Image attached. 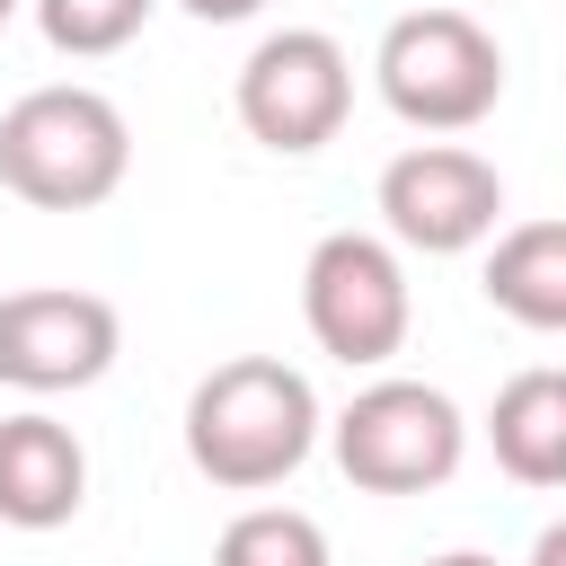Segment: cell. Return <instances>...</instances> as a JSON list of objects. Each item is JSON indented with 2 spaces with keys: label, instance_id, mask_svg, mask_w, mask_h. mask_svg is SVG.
Listing matches in <instances>:
<instances>
[{
  "label": "cell",
  "instance_id": "1",
  "mask_svg": "<svg viewBox=\"0 0 566 566\" xmlns=\"http://www.w3.org/2000/svg\"><path fill=\"white\" fill-rule=\"evenodd\" d=\"M327 416L310 371H292L283 354H230L186 389V460L195 478H212L221 495H265L283 486L310 451H318Z\"/></svg>",
  "mask_w": 566,
  "mask_h": 566
},
{
  "label": "cell",
  "instance_id": "2",
  "mask_svg": "<svg viewBox=\"0 0 566 566\" xmlns=\"http://www.w3.org/2000/svg\"><path fill=\"white\" fill-rule=\"evenodd\" d=\"M133 177V124L106 88L53 80L0 115V186L35 212H97Z\"/></svg>",
  "mask_w": 566,
  "mask_h": 566
},
{
  "label": "cell",
  "instance_id": "3",
  "mask_svg": "<svg viewBox=\"0 0 566 566\" xmlns=\"http://www.w3.org/2000/svg\"><path fill=\"white\" fill-rule=\"evenodd\" d=\"M380 106L416 133H478L504 106V44L469 18V9H407L389 18L380 53H371Z\"/></svg>",
  "mask_w": 566,
  "mask_h": 566
},
{
  "label": "cell",
  "instance_id": "4",
  "mask_svg": "<svg viewBox=\"0 0 566 566\" xmlns=\"http://www.w3.org/2000/svg\"><path fill=\"white\" fill-rule=\"evenodd\" d=\"M327 451L345 469V486L363 495H424L451 486L469 460V416L451 407V389L433 380H371L345 398V416H327Z\"/></svg>",
  "mask_w": 566,
  "mask_h": 566
},
{
  "label": "cell",
  "instance_id": "5",
  "mask_svg": "<svg viewBox=\"0 0 566 566\" xmlns=\"http://www.w3.org/2000/svg\"><path fill=\"white\" fill-rule=\"evenodd\" d=\"M301 318H310L318 354H336L345 371H380L416 327L398 239L389 230H327L301 265Z\"/></svg>",
  "mask_w": 566,
  "mask_h": 566
},
{
  "label": "cell",
  "instance_id": "6",
  "mask_svg": "<svg viewBox=\"0 0 566 566\" xmlns=\"http://www.w3.org/2000/svg\"><path fill=\"white\" fill-rule=\"evenodd\" d=\"M248 142L283 150V159H310L345 133L354 115V53L327 35V27H274L256 35V53L239 62V88H230Z\"/></svg>",
  "mask_w": 566,
  "mask_h": 566
},
{
  "label": "cell",
  "instance_id": "7",
  "mask_svg": "<svg viewBox=\"0 0 566 566\" xmlns=\"http://www.w3.org/2000/svg\"><path fill=\"white\" fill-rule=\"evenodd\" d=\"M504 221V177L469 142H416L380 168V230L416 256H469Z\"/></svg>",
  "mask_w": 566,
  "mask_h": 566
},
{
  "label": "cell",
  "instance_id": "8",
  "mask_svg": "<svg viewBox=\"0 0 566 566\" xmlns=\"http://www.w3.org/2000/svg\"><path fill=\"white\" fill-rule=\"evenodd\" d=\"M115 354H124V318H115L106 292H80V283L0 292V380H9V389L62 398V389L106 380Z\"/></svg>",
  "mask_w": 566,
  "mask_h": 566
},
{
  "label": "cell",
  "instance_id": "9",
  "mask_svg": "<svg viewBox=\"0 0 566 566\" xmlns=\"http://www.w3.org/2000/svg\"><path fill=\"white\" fill-rule=\"evenodd\" d=\"M88 504V451L62 416L27 407L0 416V522L9 531H62Z\"/></svg>",
  "mask_w": 566,
  "mask_h": 566
},
{
  "label": "cell",
  "instance_id": "10",
  "mask_svg": "<svg viewBox=\"0 0 566 566\" xmlns=\"http://www.w3.org/2000/svg\"><path fill=\"white\" fill-rule=\"evenodd\" d=\"M486 451L513 486H566V371L531 363L486 407Z\"/></svg>",
  "mask_w": 566,
  "mask_h": 566
},
{
  "label": "cell",
  "instance_id": "11",
  "mask_svg": "<svg viewBox=\"0 0 566 566\" xmlns=\"http://www.w3.org/2000/svg\"><path fill=\"white\" fill-rule=\"evenodd\" d=\"M478 292H486V310H504L513 327L566 336V221H513V230L486 248Z\"/></svg>",
  "mask_w": 566,
  "mask_h": 566
},
{
  "label": "cell",
  "instance_id": "12",
  "mask_svg": "<svg viewBox=\"0 0 566 566\" xmlns=\"http://www.w3.org/2000/svg\"><path fill=\"white\" fill-rule=\"evenodd\" d=\"M212 566H336V548L301 504H248L212 539Z\"/></svg>",
  "mask_w": 566,
  "mask_h": 566
},
{
  "label": "cell",
  "instance_id": "13",
  "mask_svg": "<svg viewBox=\"0 0 566 566\" xmlns=\"http://www.w3.org/2000/svg\"><path fill=\"white\" fill-rule=\"evenodd\" d=\"M27 9H35V27H44L53 53L97 62V53H124V44L150 27L159 0H27Z\"/></svg>",
  "mask_w": 566,
  "mask_h": 566
},
{
  "label": "cell",
  "instance_id": "14",
  "mask_svg": "<svg viewBox=\"0 0 566 566\" xmlns=\"http://www.w3.org/2000/svg\"><path fill=\"white\" fill-rule=\"evenodd\" d=\"M186 18H203V27H239V18H256L265 0H177Z\"/></svg>",
  "mask_w": 566,
  "mask_h": 566
},
{
  "label": "cell",
  "instance_id": "15",
  "mask_svg": "<svg viewBox=\"0 0 566 566\" xmlns=\"http://www.w3.org/2000/svg\"><path fill=\"white\" fill-rule=\"evenodd\" d=\"M522 566H566V513H557V522L531 539V557H522Z\"/></svg>",
  "mask_w": 566,
  "mask_h": 566
},
{
  "label": "cell",
  "instance_id": "16",
  "mask_svg": "<svg viewBox=\"0 0 566 566\" xmlns=\"http://www.w3.org/2000/svg\"><path fill=\"white\" fill-rule=\"evenodd\" d=\"M424 566H495L486 548H442V557H424Z\"/></svg>",
  "mask_w": 566,
  "mask_h": 566
},
{
  "label": "cell",
  "instance_id": "17",
  "mask_svg": "<svg viewBox=\"0 0 566 566\" xmlns=\"http://www.w3.org/2000/svg\"><path fill=\"white\" fill-rule=\"evenodd\" d=\"M18 9H27V0H0V27H9V18H18Z\"/></svg>",
  "mask_w": 566,
  "mask_h": 566
}]
</instances>
